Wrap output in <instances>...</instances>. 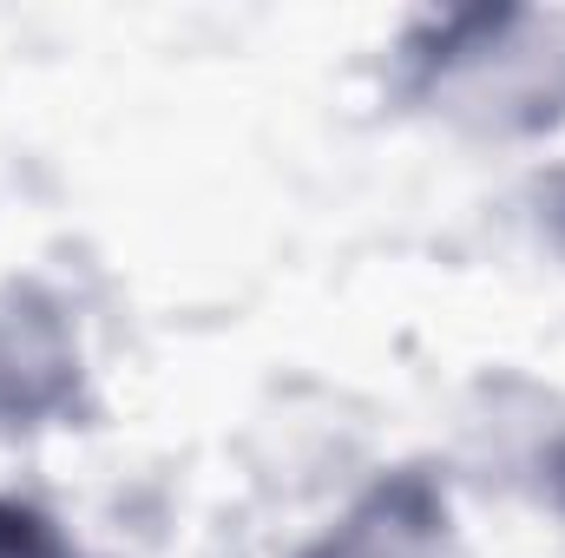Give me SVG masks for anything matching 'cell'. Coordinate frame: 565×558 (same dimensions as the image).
Segmentation results:
<instances>
[{"instance_id":"6da1fadb","label":"cell","mask_w":565,"mask_h":558,"mask_svg":"<svg viewBox=\"0 0 565 558\" xmlns=\"http://www.w3.org/2000/svg\"><path fill=\"white\" fill-rule=\"evenodd\" d=\"M309 558H454L447 500L422 473L382 480Z\"/></svg>"},{"instance_id":"7a4b0ae2","label":"cell","mask_w":565,"mask_h":558,"mask_svg":"<svg viewBox=\"0 0 565 558\" xmlns=\"http://www.w3.org/2000/svg\"><path fill=\"white\" fill-rule=\"evenodd\" d=\"M73 348L40 296L0 302V427H33L73 395Z\"/></svg>"},{"instance_id":"3957f363","label":"cell","mask_w":565,"mask_h":558,"mask_svg":"<svg viewBox=\"0 0 565 558\" xmlns=\"http://www.w3.org/2000/svg\"><path fill=\"white\" fill-rule=\"evenodd\" d=\"M0 558H73V552L60 546V533H53L40 513L0 500Z\"/></svg>"},{"instance_id":"277c9868","label":"cell","mask_w":565,"mask_h":558,"mask_svg":"<svg viewBox=\"0 0 565 558\" xmlns=\"http://www.w3.org/2000/svg\"><path fill=\"white\" fill-rule=\"evenodd\" d=\"M553 486H559V506H565V453L553 460Z\"/></svg>"}]
</instances>
